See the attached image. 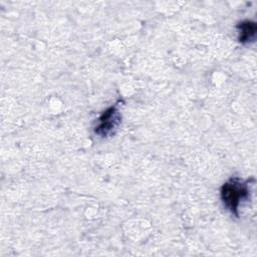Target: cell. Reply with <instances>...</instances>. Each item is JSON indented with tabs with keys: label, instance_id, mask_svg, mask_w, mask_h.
Returning <instances> with one entry per match:
<instances>
[{
	"label": "cell",
	"instance_id": "7a4b0ae2",
	"mask_svg": "<svg viewBox=\"0 0 257 257\" xmlns=\"http://www.w3.org/2000/svg\"><path fill=\"white\" fill-rule=\"evenodd\" d=\"M121 121V114L118 109V103H114L104 109L94 126V134L100 138H108L114 135Z\"/></svg>",
	"mask_w": 257,
	"mask_h": 257
},
{
	"label": "cell",
	"instance_id": "3957f363",
	"mask_svg": "<svg viewBox=\"0 0 257 257\" xmlns=\"http://www.w3.org/2000/svg\"><path fill=\"white\" fill-rule=\"evenodd\" d=\"M238 31V41L241 44H249L255 41L257 34V24L252 20H243L236 25Z\"/></svg>",
	"mask_w": 257,
	"mask_h": 257
},
{
	"label": "cell",
	"instance_id": "6da1fadb",
	"mask_svg": "<svg viewBox=\"0 0 257 257\" xmlns=\"http://www.w3.org/2000/svg\"><path fill=\"white\" fill-rule=\"evenodd\" d=\"M251 180L244 181L239 177H231L221 186L220 197L222 203L236 218L239 217L240 205L250 199Z\"/></svg>",
	"mask_w": 257,
	"mask_h": 257
}]
</instances>
